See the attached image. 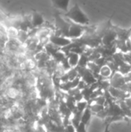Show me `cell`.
I'll return each mask as SVG.
<instances>
[{"label":"cell","mask_w":131,"mask_h":132,"mask_svg":"<svg viewBox=\"0 0 131 132\" xmlns=\"http://www.w3.org/2000/svg\"><path fill=\"white\" fill-rule=\"evenodd\" d=\"M63 15L66 19L76 24H79L81 26H90V18L83 11L78 3H75V5L71 7L67 12H63Z\"/></svg>","instance_id":"obj_1"},{"label":"cell","mask_w":131,"mask_h":132,"mask_svg":"<svg viewBox=\"0 0 131 132\" xmlns=\"http://www.w3.org/2000/svg\"><path fill=\"white\" fill-rule=\"evenodd\" d=\"M49 42L55 46L66 48L73 43V40L61 35L55 34L49 36Z\"/></svg>","instance_id":"obj_2"},{"label":"cell","mask_w":131,"mask_h":132,"mask_svg":"<svg viewBox=\"0 0 131 132\" xmlns=\"http://www.w3.org/2000/svg\"><path fill=\"white\" fill-rule=\"evenodd\" d=\"M113 26V25H112ZM117 40V35L116 31L113 29V26H111V28L103 35L101 43L104 45V46H111L113 43L116 42Z\"/></svg>","instance_id":"obj_3"},{"label":"cell","mask_w":131,"mask_h":132,"mask_svg":"<svg viewBox=\"0 0 131 132\" xmlns=\"http://www.w3.org/2000/svg\"><path fill=\"white\" fill-rule=\"evenodd\" d=\"M45 22V19L41 13L37 11H33L31 16L30 25L32 28H39L42 26Z\"/></svg>","instance_id":"obj_4"},{"label":"cell","mask_w":131,"mask_h":132,"mask_svg":"<svg viewBox=\"0 0 131 132\" xmlns=\"http://www.w3.org/2000/svg\"><path fill=\"white\" fill-rule=\"evenodd\" d=\"M53 7L60 11H63L64 12L69 10V5L71 0H50Z\"/></svg>","instance_id":"obj_5"},{"label":"cell","mask_w":131,"mask_h":132,"mask_svg":"<svg viewBox=\"0 0 131 132\" xmlns=\"http://www.w3.org/2000/svg\"><path fill=\"white\" fill-rule=\"evenodd\" d=\"M67 60H68V63L69 64L70 67H76L79 62H80V56H79V53H75V52H72V51H69V53H68L67 55Z\"/></svg>","instance_id":"obj_6"},{"label":"cell","mask_w":131,"mask_h":132,"mask_svg":"<svg viewBox=\"0 0 131 132\" xmlns=\"http://www.w3.org/2000/svg\"><path fill=\"white\" fill-rule=\"evenodd\" d=\"M91 114H92V111L90 110V108H86L82 115H81V118H80V122L83 123L84 125H87L91 118Z\"/></svg>","instance_id":"obj_7"},{"label":"cell","mask_w":131,"mask_h":132,"mask_svg":"<svg viewBox=\"0 0 131 132\" xmlns=\"http://www.w3.org/2000/svg\"><path fill=\"white\" fill-rule=\"evenodd\" d=\"M6 95L9 99H12V100L15 99L19 95V90L15 87H10L6 90Z\"/></svg>","instance_id":"obj_8"},{"label":"cell","mask_w":131,"mask_h":132,"mask_svg":"<svg viewBox=\"0 0 131 132\" xmlns=\"http://www.w3.org/2000/svg\"><path fill=\"white\" fill-rule=\"evenodd\" d=\"M75 129H76V132H86V125H84L82 122H80L78 124H76V125H73Z\"/></svg>","instance_id":"obj_9"},{"label":"cell","mask_w":131,"mask_h":132,"mask_svg":"<svg viewBox=\"0 0 131 132\" xmlns=\"http://www.w3.org/2000/svg\"><path fill=\"white\" fill-rule=\"evenodd\" d=\"M103 132H110V123L108 125H107V126L105 127V129Z\"/></svg>","instance_id":"obj_10"},{"label":"cell","mask_w":131,"mask_h":132,"mask_svg":"<svg viewBox=\"0 0 131 132\" xmlns=\"http://www.w3.org/2000/svg\"><path fill=\"white\" fill-rule=\"evenodd\" d=\"M130 41H131V36H130Z\"/></svg>","instance_id":"obj_11"}]
</instances>
